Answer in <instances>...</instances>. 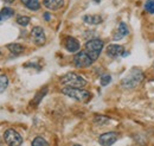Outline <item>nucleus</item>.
Wrapping results in <instances>:
<instances>
[{
    "instance_id": "13",
    "label": "nucleus",
    "mask_w": 154,
    "mask_h": 146,
    "mask_svg": "<svg viewBox=\"0 0 154 146\" xmlns=\"http://www.w3.org/2000/svg\"><path fill=\"white\" fill-rule=\"evenodd\" d=\"M83 21L89 25H97V24L102 23V18H101V16H97V14H89V16L83 17Z\"/></svg>"
},
{
    "instance_id": "15",
    "label": "nucleus",
    "mask_w": 154,
    "mask_h": 146,
    "mask_svg": "<svg viewBox=\"0 0 154 146\" xmlns=\"http://www.w3.org/2000/svg\"><path fill=\"white\" fill-rule=\"evenodd\" d=\"M7 49L13 54V55H20L21 52H24V46L18 43H11L7 45Z\"/></svg>"
},
{
    "instance_id": "22",
    "label": "nucleus",
    "mask_w": 154,
    "mask_h": 146,
    "mask_svg": "<svg viewBox=\"0 0 154 146\" xmlns=\"http://www.w3.org/2000/svg\"><path fill=\"white\" fill-rule=\"evenodd\" d=\"M145 10L149 13H154V0H147L145 2Z\"/></svg>"
},
{
    "instance_id": "20",
    "label": "nucleus",
    "mask_w": 154,
    "mask_h": 146,
    "mask_svg": "<svg viewBox=\"0 0 154 146\" xmlns=\"http://www.w3.org/2000/svg\"><path fill=\"white\" fill-rule=\"evenodd\" d=\"M17 23L19 25H21V26H26L30 23V17H27V16H20V17L17 18Z\"/></svg>"
},
{
    "instance_id": "6",
    "label": "nucleus",
    "mask_w": 154,
    "mask_h": 146,
    "mask_svg": "<svg viewBox=\"0 0 154 146\" xmlns=\"http://www.w3.org/2000/svg\"><path fill=\"white\" fill-rule=\"evenodd\" d=\"M93 63H94V61L87 55L83 50L79 51L74 57V64L76 65L77 68H87V67H90Z\"/></svg>"
},
{
    "instance_id": "29",
    "label": "nucleus",
    "mask_w": 154,
    "mask_h": 146,
    "mask_svg": "<svg viewBox=\"0 0 154 146\" xmlns=\"http://www.w3.org/2000/svg\"><path fill=\"white\" fill-rule=\"evenodd\" d=\"M0 55H1V52H0Z\"/></svg>"
},
{
    "instance_id": "27",
    "label": "nucleus",
    "mask_w": 154,
    "mask_h": 146,
    "mask_svg": "<svg viewBox=\"0 0 154 146\" xmlns=\"http://www.w3.org/2000/svg\"><path fill=\"white\" fill-rule=\"evenodd\" d=\"M74 146H81V145H77V144H76V145H74Z\"/></svg>"
},
{
    "instance_id": "12",
    "label": "nucleus",
    "mask_w": 154,
    "mask_h": 146,
    "mask_svg": "<svg viewBox=\"0 0 154 146\" xmlns=\"http://www.w3.org/2000/svg\"><path fill=\"white\" fill-rule=\"evenodd\" d=\"M129 33V30H128V26H127V24L126 23H120V25H119V27H117V31L115 32V35H114V39L115 40H119V39H122L123 37H126L127 35Z\"/></svg>"
},
{
    "instance_id": "24",
    "label": "nucleus",
    "mask_w": 154,
    "mask_h": 146,
    "mask_svg": "<svg viewBox=\"0 0 154 146\" xmlns=\"http://www.w3.org/2000/svg\"><path fill=\"white\" fill-rule=\"evenodd\" d=\"M43 17H44V19H45L46 21H49V20L51 19V16H50V13H49V12H45V13L43 14Z\"/></svg>"
},
{
    "instance_id": "16",
    "label": "nucleus",
    "mask_w": 154,
    "mask_h": 146,
    "mask_svg": "<svg viewBox=\"0 0 154 146\" xmlns=\"http://www.w3.org/2000/svg\"><path fill=\"white\" fill-rule=\"evenodd\" d=\"M13 14H14V11H13L12 8H10V7H4V8L0 11V21L11 18Z\"/></svg>"
},
{
    "instance_id": "8",
    "label": "nucleus",
    "mask_w": 154,
    "mask_h": 146,
    "mask_svg": "<svg viewBox=\"0 0 154 146\" xmlns=\"http://www.w3.org/2000/svg\"><path fill=\"white\" fill-rule=\"evenodd\" d=\"M31 38L36 45H43L45 43V32L40 26H35L31 31Z\"/></svg>"
},
{
    "instance_id": "2",
    "label": "nucleus",
    "mask_w": 154,
    "mask_h": 146,
    "mask_svg": "<svg viewBox=\"0 0 154 146\" xmlns=\"http://www.w3.org/2000/svg\"><path fill=\"white\" fill-rule=\"evenodd\" d=\"M60 83L71 88H83L87 86V81L76 73H68L60 78Z\"/></svg>"
},
{
    "instance_id": "17",
    "label": "nucleus",
    "mask_w": 154,
    "mask_h": 146,
    "mask_svg": "<svg viewBox=\"0 0 154 146\" xmlns=\"http://www.w3.org/2000/svg\"><path fill=\"white\" fill-rule=\"evenodd\" d=\"M7 84H8L7 76L4 75V74H0V93H2V91L7 88Z\"/></svg>"
},
{
    "instance_id": "18",
    "label": "nucleus",
    "mask_w": 154,
    "mask_h": 146,
    "mask_svg": "<svg viewBox=\"0 0 154 146\" xmlns=\"http://www.w3.org/2000/svg\"><path fill=\"white\" fill-rule=\"evenodd\" d=\"M94 122L97 125H106L109 122V119L107 116H103V115H96L94 119Z\"/></svg>"
},
{
    "instance_id": "11",
    "label": "nucleus",
    "mask_w": 154,
    "mask_h": 146,
    "mask_svg": "<svg viewBox=\"0 0 154 146\" xmlns=\"http://www.w3.org/2000/svg\"><path fill=\"white\" fill-rule=\"evenodd\" d=\"M43 5L52 11H57L64 6V0H43Z\"/></svg>"
},
{
    "instance_id": "7",
    "label": "nucleus",
    "mask_w": 154,
    "mask_h": 146,
    "mask_svg": "<svg viewBox=\"0 0 154 146\" xmlns=\"http://www.w3.org/2000/svg\"><path fill=\"white\" fill-rule=\"evenodd\" d=\"M119 139V134L116 132H107L98 137V143L102 146H112Z\"/></svg>"
},
{
    "instance_id": "9",
    "label": "nucleus",
    "mask_w": 154,
    "mask_h": 146,
    "mask_svg": "<svg viewBox=\"0 0 154 146\" xmlns=\"http://www.w3.org/2000/svg\"><path fill=\"white\" fill-rule=\"evenodd\" d=\"M107 55L110 57H120V56L128 55L127 52H125V48L122 45H117V44H110L107 48Z\"/></svg>"
},
{
    "instance_id": "5",
    "label": "nucleus",
    "mask_w": 154,
    "mask_h": 146,
    "mask_svg": "<svg viewBox=\"0 0 154 146\" xmlns=\"http://www.w3.org/2000/svg\"><path fill=\"white\" fill-rule=\"evenodd\" d=\"M4 139L8 146H20L23 144L21 135L13 128H10L4 133Z\"/></svg>"
},
{
    "instance_id": "10",
    "label": "nucleus",
    "mask_w": 154,
    "mask_h": 146,
    "mask_svg": "<svg viewBox=\"0 0 154 146\" xmlns=\"http://www.w3.org/2000/svg\"><path fill=\"white\" fill-rule=\"evenodd\" d=\"M64 46L69 52H77L81 48L79 42L74 37H66L64 40Z\"/></svg>"
},
{
    "instance_id": "23",
    "label": "nucleus",
    "mask_w": 154,
    "mask_h": 146,
    "mask_svg": "<svg viewBox=\"0 0 154 146\" xmlns=\"http://www.w3.org/2000/svg\"><path fill=\"white\" fill-rule=\"evenodd\" d=\"M112 81V77H110V75H102L101 76V78H100V82H101V86H103V87H106V86H108V83Z\"/></svg>"
},
{
    "instance_id": "4",
    "label": "nucleus",
    "mask_w": 154,
    "mask_h": 146,
    "mask_svg": "<svg viewBox=\"0 0 154 146\" xmlns=\"http://www.w3.org/2000/svg\"><path fill=\"white\" fill-rule=\"evenodd\" d=\"M62 93L71 99H75L77 101L81 102H87L88 100H90L91 94L88 90H84L82 88H71V87H65L62 89Z\"/></svg>"
},
{
    "instance_id": "3",
    "label": "nucleus",
    "mask_w": 154,
    "mask_h": 146,
    "mask_svg": "<svg viewBox=\"0 0 154 146\" xmlns=\"http://www.w3.org/2000/svg\"><path fill=\"white\" fill-rule=\"evenodd\" d=\"M102 49H103V42L101 39H91V40L85 43V46H84L83 51L95 62L98 58Z\"/></svg>"
},
{
    "instance_id": "28",
    "label": "nucleus",
    "mask_w": 154,
    "mask_h": 146,
    "mask_svg": "<svg viewBox=\"0 0 154 146\" xmlns=\"http://www.w3.org/2000/svg\"><path fill=\"white\" fill-rule=\"evenodd\" d=\"M153 69H154V62H153Z\"/></svg>"
},
{
    "instance_id": "19",
    "label": "nucleus",
    "mask_w": 154,
    "mask_h": 146,
    "mask_svg": "<svg viewBox=\"0 0 154 146\" xmlns=\"http://www.w3.org/2000/svg\"><path fill=\"white\" fill-rule=\"evenodd\" d=\"M32 146H49V144H48V141H46L44 138H42V137H37V138H35V139H33V141H32Z\"/></svg>"
},
{
    "instance_id": "1",
    "label": "nucleus",
    "mask_w": 154,
    "mask_h": 146,
    "mask_svg": "<svg viewBox=\"0 0 154 146\" xmlns=\"http://www.w3.org/2000/svg\"><path fill=\"white\" fill-rule=\"evenodd\" d=\"M143 78L145 76H143L142 70L139 68H133L123 77V80L121 81V86L126 89H133L143 81Z\"/></svg>"
},
{
    "instance_id": "14",
    "label": "nucleus",
    "mask_w": 154,
    "mask_h": 146,
    "mask_svg": "<svg viewBox=\"0 0 154 146\" xmlns=\"http://www.w3.org/2000/svg\"><path fill=\"white\" fill-rule=\"evenodd\" d=\"M21 2L31 11H38L40 7L39 0H21Z\"/></svg>"
},
{
    "instance_id": "21",
    "label": "nucleus",
    "mask_w": 154,
    "mask_h": 146,
    "mask_svg": "<svg viewBox=\"0 0 154 146\" xmlns=\"http://www.w3.org/2000/svg\"><path fill=\"white\" fill-rule=\"evenodd\" d=\"M46 93H48V88H44L43 90L39 91L38 94H37V96H36V99L33 100V103H36L35 106H37V105H38L39 102H40V100H42V99L44 97V95H45Z\"/></svg>"
},
{
    "instance_id": "25",
    "label": "nucleus",
    "mask_w": 154,
    "mask_h": 146,
    "mask_svg": "<svg viewBox=\"0 0 154 146\" xmlns=\"http://www.w3.org/2000/svg\"><path fill=\"white\" fill-rule=\"evenodd\" d=\"M4 1H5L6 4H12V2L14 1V0H4Z\"/></svg>"
},
{
    "instance_id": "26",
    "label": "nucleus",
    "mask_w": 154,
    "mask_h": 146,
    "mask_svg": "<svg viewBox=\"0 0 154 146\" xmlns=\"http://www.w3.org/2000/svg\"><path fill=\"white\" fill-rule=\"evenodd\" d=\"M94 1H95V2H100V1H101V0H94Z\"/></svg>"
}]
</instances>
